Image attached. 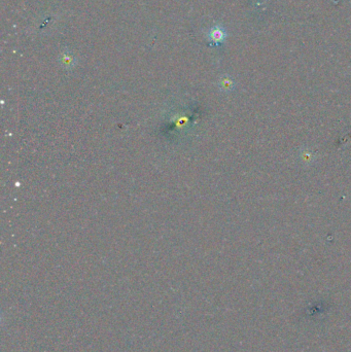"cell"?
<instances>
[{"label": "cell", "instance_id": "6da1fadb", "mask_svg": "<svg viewBox=\"0 0 351 352\" xmlns=\"http://www.w3.org/2000/svg\"><path fill=\"white\" fill-rule=\"evenodd\" d=\"M207 37L208 41L210 42V46L219 47L225 43L226 38L228 37V33L223 25L215 24L209 29V31H208Z\"/></svg>", "mask_w": 351, "mask_h": 352}, {"label": "cell", "instance_id": "7a4b0ae2", "mask_svg": "<svg viewBox=\"0 0 351 352\" xmlns=\"http://www.w3.org/2000/svg\"><path fill=\"white\" fill-rule=\"evenodd\" d=\"M58 60H59V63H60L61 66L66 70L73 69L76 65L75 56L68 50L62 51V53L59 55Z\"/></svg>", "mask_w": 351, "mask_h": 352}, {"label": "cell", "instance_id": "3957f363", "mask_svg": "<svg viewBox=\"0 0 351 352\" xmlns=\"http://www.w3.org/2000/svg\"><path fill=\"white\" fill-rule=\"evenodd\" d=\"M218 87L224 92H230V91L234 89V81L229 75H224L219 78Z\"/></svg>", "mask_w": 351, "mask_h": 352}]
</instances>
